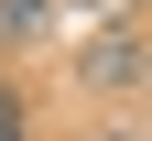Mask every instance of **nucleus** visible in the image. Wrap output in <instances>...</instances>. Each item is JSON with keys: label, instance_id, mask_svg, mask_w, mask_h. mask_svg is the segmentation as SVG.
Listing matches in <instances>:
<instances>
[{"label": "nucleus", "instance_id": "f03ea898", "mask_svg": "<svg viewBox=\"0 0 152 141\" xmlns=\"http://www.w3.org/2000/svg\"><path fill=\"white\" fill-rule=\"evenodd\" d=\"M33 33H54V0H0V54L33 44Z\"/></svg>", "mask_w": 152, "mask_h": 141}, {"label": "nucleus", "instance_id": "f257e3e1", "mask_svg": "<svg viewBox=\"0 0 152 141\" xmlns=\"http://www.w3.org/2000/svg\"><path fill=\"white\" fill-rule=\"evenodd\" d=\"M76 87H87V98H141V87H152V44H141L130 22L87 33V54H76Z\"/></svg>", "mask_w": 152, "mask_h": 141}, {"label": "nucleus", "instance_id": "7ed1b4c3", "mask_svg": "<svg viewBox=\"0 0 152 141\" xmlns=\"http://www.w3.org/2000/svg\"><path fill=\"white\" fill-rule=\"evenodd\" d=\"M0 141H22V98H0Z\"/></svg>", "mask_w": 152, "mask_h": 141}]
</instances>
